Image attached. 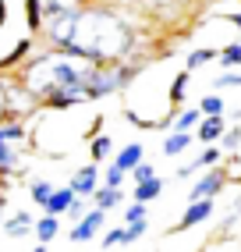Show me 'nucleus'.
Here are the masks:
<instances>
[{
	"mask_svg": "<svg viewBox=\"0 0 241 252\" xmlns=\"http://www.w3.org/2000/svg\"><path fill=\"white\" fill-rule=\"evenodd\" d=\"M103 224H107V213L92 206L89 213L82 217V220H75V227H71V234H67V238H71L75 245H78V242H92L96 234L103 231Z\"/></svg>",
	"mask_w": 241,
	"mask_h": 252,
	"instance_id": "f257e3e1",
	"label": "nucleus"
},
{
	"mask_svg": "<svg viewBox=\"0 0 241 252\" xmlns=\"http://www.w3.org/2000/svg\"><path fill=\"white\" fill-rule=\"evenodd\" d=\"M78 199H85V195H92L96 189H99V163H82L78 171L71 174V185H67Z\"/></svg>",
	"mask_w": 241,
	"mask_h": 252,
	"instance_id": "f03ea898",
	"label": "nucleus"
},
{
	"mask_svg": "<svg viewBox=\"0 0 241 252\" xmlns=\"http://www.w3.org/2000/svg\"><path fill=\"white\" fill-rule=\"evenodd\" d=\"M220 189H223V174H220V171H210L206 178H199V181H195V189H192V192H188V203H202V199H213Z\"/></svg>",
	"mask_w": 241,
	"mask_h": 252,
	"instance_id": "7ed1b4c3",
	"label": "nucleus"
},
{
	"mask_svg": "<svg viewBox=\"0 0 241 252\" xmlns=\"http://www.w3.org/2000/svg\"><path fill=\"white\" fill-rule=\"evenodd\" d=\"M213 217V199H202V203H188V210H184V217L178 220V227L174 231H188V227H195V224H202V220H210Z\"/></svg>",
	"mask_w": 241,
	"mask_h": 252,
	"instance_id": "20e7f679",
	"label": "nucleus"
},
{
	"mask_svg": "<svg viewBox=\"0 0 241 252\" xmlns=\"http://www.w3.org/2000/svg\"><path fill=\"white\" fill-rule=\"evenodd\" d=\"M32 227H36V217L29 210H18L14 217L4 220V234H11V238H25V234H32Z\"/></svg>",
	"mask_w": 241,
	"mask_h": 252,
	"instance_id": "39448f33",
	"label": "nucleus"
},
{
	"mask_svg": "<svg viewBox=\"0 0 241 252\" xmlns=\"http://www.w3.org/2000/svg\"><path fill=\"white\" fill-rule=\"evenodd\" d=\"M139 163H142V142H128V146L114 157V167H117L120 174H131Z\"/></svg>",
	"mask_w": 241,
	"mask_h": 252,
	"instance_id": "423d86ee",
	"label": "nucleus"
},
{
	"mask_svg": "<svg viewBox=\"0 0 241 252\" xmlns=\"http://www.w3.org/2000/svg\"><path fill=\"white\" fill-rule=\"evenodd\" d=\"M75 199H78V195L67 189V185H64V189H54V195H50V203L43 206V213H50V217H64L67 210H71Z\"/></svg>",
	"mask_w": 241,
	"mask_h": 252,
	"instance_id": "0eeeda50",
	"label": "nucleus"
},
{
	"mask_svg": "<svg viewBox=\"0 0 241 252\" xmlns=\"http://www.w3.org/2000/svg\"><path fill=\"white\" fill-rule=\"evenodd\" d=\"M32 231H36L39 245H50V242H54L57 234H60V217H50V213H43L39 220H36V227H32Z\"/></svg>",
	"mask_w": 241,
	"mask_h": 252,
	"instance_id": "6e6552de",
	"label": "nucleus"
},
{
	"mask_svg": "<svg viewBox=\"0 0 241 252\" xmlns=\"http://www.w3.org/2000/svg\"><path fill=\"white\" fill-rule=\"evenodd\" d=\"M25 139H29L25 121H7V125H0V142H7V146H25Z\"/></svg>",
	"mask_w": 241,
	"mask_h": 252,
	"instance_id": "1a4fd4ad",
	"label": "nucleus"
},
{
	"mask_svg": "<svg viewBox=\"0 0 241 252\" xmlns=\"http://www.w3.org/2000/svg\"><path fill=\"white\" fill-rule=\"evenodd\" d=\"M223 131H227V128H223V117H202L195 139H199V142H216Z\"/></svg>",
	"mask_w": 241,
	"mask_h": 252,
	"instance_id": "9d476101",
	"label": "nucleus"
},
{
	"mask_svg": "<svg viewBox=\"0 0 241 252\" xmlns=\"http://www.w3.org/2000/svg\"><path fill=\"white\" fill-rule=\"evenodd\" d=\"M160 192H163V178H149V181H142V185H135V192H131V195H135V203H142V206H146V203H152V199H156Z\"/></svg>",
	"mask_w": 241,
	"mask_h": 252,
	"instance_id": "9b49d317",
	"label": "nucleus"
},
{
	"mask_svg": "<svg viewBox=\"0 0 241 252\" xmlns=\"http://www.w3.org/2000/svg\"><path fill=\"white\" fill-rule=\"evenodd\" d=\"M120 199H124V192H120V189H96V192H92V203H96V210H103V213H110L114 206H120Z\"/></svg>",
	"mask_w": 241,
	"mask_h": 252,
	"instance_id": "f8f14e48",
	"label": "nucleus"
},
{
	"mask_svg": "<svg viewBox=\"0 0 241 252\" xmlns=\"http://www.w3.org/2000/svg\"><path fill=\"white\" fill-rule=\"evenodd\" d=\"M216 160H220V149H216V146H210V149H206V153H202L199 160H192L188 167H181V171H178V178H188V174H195V171H206V167H210V163H216Z\"/></svg>",
	"mask_w": 241,
	"mask_h": 252,
	"instance_id": "ddd939ff",
	"label": "nucleus"
},
{
	"mask_svg": "<svg viewBox=\"0 0 241 252\" xmlns=\"http://www.w3.org/2000/svg\"><path fill=\"white\" fill-rule=\"evenodd\" d=\"M192 139H195V135H188V131H174V135L163 139V153H167V157H178V153H184V149L192 146Z\"/></svg>",
	"mask_w": 241,
	"mask_h": 252,
	"instance_id": "4468645a",
	"label": "nucleus"
},
{
	"mask_svg": "<svg viewBox=\"0 0 241 252\" xmlns=\"http://www.w3.org/2000/svg\"><path fill=\"white\" fill-rule=\"evenodd\" d=\"M89 153H92V163L107 160V157L114 153V139H110V135H92V146H89Z\"/></svg>",
	"mask_w": 241,
	"mask_h": 252,
	"instance_id": "2eb2a0df",
	"label": "nucleus"
},
{
	"mask_svg": "<svg viewBox=\"0 0 241 252\" xmlns=\"http://www.w3.org/2000/svg\"><path fill=\"white\" fill-rule=\"evenodd\" d=\"M199 114H202V117H223V99H220L216 93H210V96L199 103Z\"/></svg>",
	"mask_w": 241,
	"mask_h": 252,
	"instance_id": "dca6fc26",
	"label": "nucleus"
},
{
	"mask_svg": "<svg viewBox=\"0 0 241 252\" xmlns=\"http://www.w3.org/2000/svg\"><path fill=\"white\" fill-rule=\"evenodd\" d=\"M50 195H54V185L50 181H32V203L36 206H46Z\"/></svg>",
	"mask_w": 241,
	"mask_h": 252,
	"instance_id": "f3484780",
	"label": "nucleus"
},
{
	"mask_svg": "<svg viewBox=\"0 0 241 252\" xmlns=\"http://www.w3.org/2000/svg\"><path fill=\"white\" fill-rule=\"evenodd\" d=\"M202 121V114L199 110H181L178 114V121H174V131H188V128H195Z\"/></svg>",
	"mask_w": 241,
	"mask_h": 252,
	"instance_id": "a211bd4d",
	"label": "nucleus"
},
{
	"mask_svg": "<svg viewBox=\"0 0 241 252\" xmlns=\"http://www.w3.org/2000/svg\"><path fill=\"white\" fill-rule=\"evenodd\" d=\"M216 57V50H192L188 54V68H199V64H210Z\"/></svg>",
	"mask_w": 241,
	"mask_h": 252,
	"instance_id": "6ab92c4d",
	"label": "nucleus"
},
{
	"mask_svg": "<svg viewBox=\"0 0 241 252\" xmlns=\"http://www.w3.org/2000/svg\"><path fill=\"white\" fill-rule=\"evenodd\" d=\"M184 89H188V71H181V75L174 78V86H170V99L181 103V99H184Z\"/></svg>",
	"mask_w": 241,
	"mask_h": 252,
	"instance_id": "aec40b11",
	"label": "nucleus"
},
{
	"mask_svg": "<svg viewBox=\"0 0 241 252\" xmlns=\"http://www.w3.org/2000/svg\"><path fill=\"white\" fill-rule=\"evenodd\" d=\"M117 245H124V227H114L103 234V249H117Z\"/></svg>",
	"mask_w": 241,
	"mask_h": 252,
	"instance_id": "412c9836",
	"label": "nucleus"
},
{
	"mask_svg": "<svg viewBox=\"0 0 241 252\" xmlns=\"http://www.w3.org/2000/svg\"><path fill=\"white\" fill-rule=\"evenodd\" d=\"M131 178H135V185H142V181H149V178H156V167H152V163H139V167L131 171Z\"/></svg>",
	"mask_w": 241,
	"mask_h": 252,
	"instance_id": "4be33fe9",
	"label": "nucleus"
},
{
	"mask_svg": "<svg viewBox=\"0 0 241 252\" xmlns=\"http://www.w3.org/2000/svg\"><path fill=\"white\" fill-rule=\"evenodd\" d=\"M103 181H107L103 189H120V185H124V174H120L117 167L110 163V167H107V174H103Z\"/></svg>",
	"mask_w": 241,
	"mask_h": 252,
	"instance_id": "5701e85b",
	"label": "nucleus"
},
{
	"mask_svg": "<svg viewBox=\"0 0 241 252\" xmlns=\"http://www.w3.org/2000/svg\"><path fill=\"white\" fill-rule=\"evenodd\" d=\"M220 61L227 64V68H234V64H241V43L227 46V50H223V54H220Z\"/></svg>",
	"mask_w": 241,
	"mask_h": 252,
	"instance_id": "b1692460",
	"label": "nucleus"
},
{
	"mask_svg": "<svg viewBox=\"0 0 241 252\" xmlns=\"http://www.w3.org/2000/svg\"><path fill=\"white\" fill-rule=\"evenodd\" d=\"M220 142H223V149H238V146H241V128L223 131V135H220Z\"/></svg>",
	"mask_w": 241,
	"mask_h": 252,
	"instance_id": "393cba45",
	"label": "nucleus"
},
{
	"mask_svg": "<svg viewBox=\"0 0 241 252\" xmlns=\"http://www.w3.org/2000/svg\"><path fill=\"white\" fill-rule=\"evenodd\" d=\"M124 220H128V224H135V220H146V206H142V203H131V206L124 210Z\"/></svg>",
	"mask_w": 241,
	"mask_h": 252,
	"instance_id": "a878e982",
	"label": "nucleus"
},
{
	"mask_svg": "<svg viewBox=\"0 0 241 252\" xmlns=\"http://www.w3.org/2000/svg\"><path fill=\"white\" fill-rule=\"evenodd\" d=\"M231 86H241V71H227L216 78V89H231Z\"/></svg>",
	"mask_w": 241,
	"mask_h": 252,
	"instance_id": "bb28decb",
	"label": "nucleus"
},
{
	"mask_svg": "<svg viewBox=\"0 0 241 252\" xmlns=\"http://www.w3.org/2000/svg\"><path fill=\"white\" fill-rule=\"evenodd\" d=\"M85 213H89V210H85V199H75V203H71V210H67V217H75V220H82Z\"/></svg>",
	"mask_w": 241,
	"mask_h": 252,
	"instance_id": "cd10ccee",
	"label": "nucleus"
},
{
	"mask_svg": "<svg viewBox=\"0 0 241 252\" xmlns=\"http://www.w3.org/2000/svg\"><path fill=\"white\" fill-rule=\"evenodd\" d=\"M7 117V103H4V78H0V121Z\"/></svg>",
	"mask_w": 241,
	"mask_h": 252,
	"instance_id": "c85d7f7f",
	"label": "nucleus"
},
{
	"mask_svg": "<svg viewBox=\"0 0 241 252\" xmlns=\"http://www.w3.org/2000/svg\"><path fill=\"white\" fill-rule=\"evenodd\" d=\"M7 206V192H4V185H0V210Z\"/></svg>",
	"mask_w": 241,
	"mask_h": 252,
	"instance_id": "c756f323",
	"label": "nucleus"
},
{
	"mask_svg": "<svg viewBox=\"0 0 241 252\" xmlns=\"http://www.w3.org/2000/svg\"><path fill=\"white\" fill-rule=\"evenodd\" d=\"M231 22H234V25H238V29H241V11H238V14H234V18H231Z\"/></svg>",
	"mask_w": 241,
	"mask_h": 252,
	"instance_id": "7c9ffc66",
	"label": "nucleus"
},
{
	"mask_svg": "<svg viewBox=\"0 0 241 252\" xmlns=\"http://www.w3.org/2000/svg\"><path fill=\"white\" fill-rule=\"evenodd\" d=\"M32 252H50V249H46V245H36V249H32Z\"/></svg>",
	"mask_w": 241,
	"mask_h": 252,
	"instance_id": "2f4dec72",
	"label": "nucleus"
},
{
	"mask_svg": "<svg viewBox=\"0 0 241 252\" xmlns=\"http://www.w3.org/2000/svg\"><path fill=\"white\" fill-rule=\"evenodd\" d=\"M0 22H4V0H0Z\"/></svg>",
	"mask_w": 241,
	"mask_h": 252,
	"instance_id": "473e14b6",
	"label": "nucleus"
}]
</instances>
